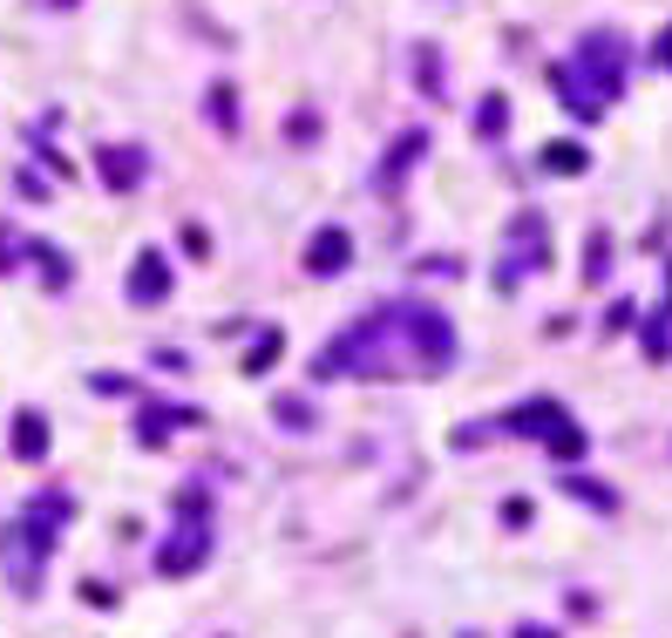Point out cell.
Here are the masks:
<instances>
[{"mask_svg": "<svg viewBox=\"0 0 672 638\" xmlns=\"http://www.w3.org/2000/svg\"><path fill=\"white\" fill-rule=\"evenodd\" d=\"M659 62H665V68H672V28H665V34H659Z\"/></svg>", "mask_w": 672, "mask_h": 638, "instance_id": "cell-11", "label": "cell"}, {"mask_svg": "<svg viewBox=\"0 0 672 638\" xmlns=\"http://www.w3.org/2000/svg\"><path fill=\"white\" fill-rule=\"evenodd\" d=\"M96 164H102L109 190H136V184H143V170H150V156H143L136 143H102V150H96Z\"/></svg>", "mask_w": 672, "mask_h": 638, "instance_id": "cell-1", "label": "cell"}, {"mask_svg": "<svg viewBox=\"0 0 672 638\" xmlns=\"http://www.w3.org/2000/svg\"><path fill=\"white\" fill-rule=\"evenodd\" d=\"M543 164H550V170H584V150H577V143H550Z\"/></svg>", "mask_w": 672, "mask_h": 638, "instance_id": "cell-6", "label": "cell"}, {"mask_svg": "<svg viewBox=\"0 0 672 638\" xmlns=\"http://www.w3.org/2000/svg\"><path fill=\"white\" fill-rule=\"evenodd\" d=\"M272 361H279V333H258V346H252V361H245V367L258 374V367H272Z\"/></svg>", "mask_w": 672, "mask_h": 638, "instance_id": "cell-8", "label": "cell"}, {"mask_svg": "<svg viewBox=\"0 0 672 638\" xmlns=\"http://www.w3.org/2000/svg\"><path fill=\"white\" fill-rule=\"evenodd\" d=\"M8 442H14V455H21V462H42V455H48V421L34 415V408H21V415H14V428H8Z\"/></svg>", "mask_w": 672, "mask_h": 638, "instance_id": "cell-4", "label": "cell"}, {"mask_svg": "<svg viewBox=\"0 0 672 638\" xmlns=\"http://www.w3.org/2000/svg\"><path fill=\"white\" fill-rule=\"evenodd\" d=\"M164 293H170L164 252H136V265H130V299H136V306H164Z\"/></svg>", "mask_w": 672, "mask_h": 638, "instance_id": "cell-2", "label": "cell"}, {"mask_svg": "<svg viewBox=\"0 0 672 638\" xmlns=\"http://www.w3.org/2000/svg\"><path fill=\"white\" fill-rule=\"evenodd\" d=\"M346 258H353V238H346L340 224L312 231V245H306V272H320V278H327V272H340Z\"/></svg>", "mask_w": 672, "mask_h": 638, "instance_id": "cell-3", "label": "cell"}, {"mask_svg": "<svg viewBox=\"0 0 672 638\" xmlns=\"http://www.w3.org/2000/svg\"><path fill=\"white\" fill-rule=\"evenodd\" d=\"M0 265H14V231L0 224Z\"/></svg>", "mask_w": 672, "mask_h": 638, "instance_id": "cell-10", "label": "cell"}, {"mask_svg": "<svg viewBox=\"0 0 672 638\" xmlns=\"http://www.w3.org/2000/svg\"><path fill=\"white\" fill-rule=\"evenodd\" d=\"M503 96H483V109H476V136H503Z\"/></svg>", "mask_w": 672, "mask_h": 638, "instance_id": "cell-5", "label": "cell"}, {"mask_svg": "<svg viewBox=\"0 0 672 638\" xmlns=\"http://www.w3.org/2000/svg\"><path fill=\"white\" fill-rule=\"evenodd\" d=\"M62 8H68V0H62Z\"/></svg>", "mask_w": 672, "mask_h": 638, "instance_id": "cell-13", "label": "cell"}, {"mask_svg": "<svg viewBox=\"0 0 672 638\" xmlns=\"http://www.w3.org/2000/svg\"><path fill=\"white\" fill-rule=\"evenodd\" d=\"M665 293H672V272H665Z\"/></svg>", "mask_w": 672, "mask_h": 638, "instance_id": "cell-12", "label": "cell"}, {"mask_svg": "<svg viewBox=\"0 0 672 638\" xmlns=\"http://www.w3.org/2000/svg\"><path fill=\"white\" fill-rule=\"evenodd\" d=\"M211 116H218V123H224V130H231V89H224V82H218V89H211Z\"/></svg>", "mask_w": 672, "mask_h": 638, "instance_id": "cell-9", "label": "cell"}, {"mask_svg": "<svg viewBox=\"0 0 672 638\" xmlns=\"http://www.w3.org/2000/svg\"><path fill=\"white\" fill-rule=\"evenodd\" d=\"M584 278H591V286H598V278H605V231H591V252H584Z\"/></svg>", "mask_w": 672, "mask_h": 638, "instance_id": "cell-7", "label": "cell"}]
</instances>
